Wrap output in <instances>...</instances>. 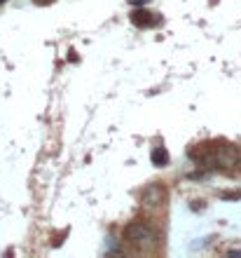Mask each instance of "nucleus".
<instances>
[{"label": "nucleus", "mask_w": 241, "mask_h": 258, "mask_svg": "<svg viewBox=\"0 0 241 258\" xmlns=\"http://www.w3.org/2000/svg\"><path fill=\"white\" fill-rule=\"evenodd\" d=\"M124 239H127L129 244H134L138 251H145L150 253L154 249V232L152 228L147 223H143V221H134V223H129L127 228H124Z\"/></svg>", "instance_id": "nucleus-1"}, {"label": "nucleus", "mask_w": 241, "mask_h": 258, "mask_svg": "<svg viewBox=\"0 0 241 258\" xmlns=\"http://www.w3.org/2000/svg\"><path fill=\"white\" fill-rule=\"evenodd\" d=\"M213 162L220 169H236L241 164V153L234 143H220L213 148Z\"/></svg>", "instance_id": "nucleus-2"}, {"label": "nucleus", "mask_w": 241, "mask_h": 258, "mask_svg": "<svg viewBox=\"0 0 241 258\" xmlns=\"http://www.w3.org/2000/svg\"><path fill=\"white\" fill-rule=\"evenodd\" d=\"M131 21H134L136 26H152L154 21V17H152V12H145V10H138V12H134L131 14Z\"/></svg>", "instance_id": "nucleus-4"}, {"label": "nucleus", "mask_w": 241, "mask_h": 258, "mask_svg": "<svg viewBox=\"0 0 241 258\" xmlns=\"http://www.w3.org/2000/svg\"><path fill=\"white\" fill-rule=\"evenodd\" d=\"M0 3H5V0H0Z\"/></svg>", "instance_id": "nucleus-7"}, {"label": "nucleus", "mask_w": 241, "mask_h": 258, "mask_svg": "<svg viewBox=\"0 0 241 258\" xmlns=\"http://www.w3.org/2000/svg\"><path fill=\"white\" fill-rule=\"evenodd\" d=\"M141 202H143V207H152V209L154 207H162V204L167 202V190L159 183H150L141 192Z\"/></svg>", "instance_id": "nucleus-3"}, {"label": "nucleus", "mask_w": 241, "mask_h": 258, "mask_svg": "<svg viewBox=\"0 0 241 258\" xmlns=\"http://www.w3.org/2000/svg\"><path fill=\"white\" fill-rule=\"evenodd\" d=\"M241 192L239 190H232V192H222V200H239Z\"/></svg>", "instance_id": "nucleus-6"}, {"label": "nucleus", "mask_w": 241, "mask_h": 258, "mask_svg": "<svg viewBox=\"0 0 241 258\" xmlns=\"http://www.w3.org/2000/svg\"><path fill=\"white\" fill-rule=\"evenodd\" d=\"M169 162V153L164 146H157V148L152 150V164H157V167H164V164Z\"/></svg>", "instance_id": "nucleus-5"}]
</instances>
